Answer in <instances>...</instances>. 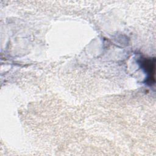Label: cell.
<instances>
[{
    "instance_id": "6da1fadb",
    "label": "cell",
    "mask_w": 156,
    "mask_h": 156,
    "mask_svg": "<svg viewBox=\"0 0 156 156\" xmlns=\"http://www.w3.org/2000/svg\"><path fill=\"white\" fill-rule=\"evenodd\" d=\"M141 65L146 72L149 75V80L147 83L151 85L155 82V59L153 58H144L141 62Z\"/></svg>"
}]
</instances>
